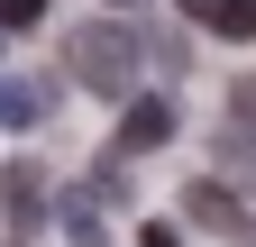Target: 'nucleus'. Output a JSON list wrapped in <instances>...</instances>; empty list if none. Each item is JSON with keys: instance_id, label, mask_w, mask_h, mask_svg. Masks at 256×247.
<instances>
[{"instance_id": "obj_1", "label": "nucleus", "mask_w": 256, "mask_h": 247, "mask_svg": "<svg viewBox=\"0 0 256 247\" xmlns=\"http://www.w3.org/2000/svg\"><path fill=\"white\" fill-rule=\"evenodd\" d=\"M74 74L101 92V101H119V92H138V37H128L119 18H92L74 37Z\"/></svg>"}, {"instance_id": "obj_2", "label": "nucleus", "mask_w": 256, "mask_h": 247, "mask_svg": "<svg viewBox=\"0 0 256 247\" xmlns=\"http://www.w3.org/2000/svg\"><path fill=\"white\" fill-rule=\"evenodd\" d=\"M165 138H174V101L165 92H138V101L119 110V156H156Z\"/></svg>"}, {"instance_id": "obj_3", "label": "nucleus", "mask_w": 256, "mask_h": 247, "mask_svg": "<svg viewBox=\"0 0 256 247\" xmlns=\"http://www.w3.org/2000/svg\"><path fill=\"white\" fill-rule=\"evenodd\" d=\"M174 10L210 37H256V0H174Z\"/></svg>"}, {"instance_id": "obj_4", "label": "nucleus", "mask_w": 256, "mask_h": 247, "mask_svg": "<svg viewBox=\"0 0 256 247\" xmlns=\"http://www.w3.org/2000/svg\"><path fill=\"white\" fill-rule=\"evenodd\" d=\"M220 156H229V165L247 156V165H256V82H238V92H229V119H220Z\"/></svg>"}, {"instance_id": "obj_5", "label": "nucleus", "mask_w": 256, "mask_h": 247, "mask_svg": "<svg viewBox=\"0 0 256 247\" xmlns=\"http://www.w3.org/2000/svg\"><path fill=\"white\" fill-rule=\"evenodd\" d=\"M183 210H192V220H210V229H229V238H247V210H238V192H220V183H192Z\"/></svg>"}, {"instance_id": "obj_6", "label": "nucleus", "mask_w": 256, "mask_h": 247, "mask_svg": "<svg viewBox=\"0 0 256 247\" xmlns=\"http://www.w3.org/2000/svg\"><path fill=\"white\" fill-rule=\"evenodd\" d=\"M37 202H46V183H37V165H10V174H0V210L18 220V238H28V220H37Z\"/></svg>"}, {"instance_id": "obj_7", "label": "nucleus", "mask_w": 256, "mask_h": 247, "mask_svg": "<svg viewBox=\"0 0 256 247\" xmlns=\"http://www.w3.org/2000/svg\"><path fill=\"white\" fill-rule=\"evenodd\" d=\"M37 119H46L37 92H28V82H0V128H37Z\"/></svg>"}, {"instance_id": "obj_8", "label": "nucleus", "mask_w": 256, "mask_h": 247, "mask_svg": "<svg viewBox=\"0 0 256 247\" xmlns=\"http://www.w3.org/2000/svg\"><path fill=\"white\" fill-rule=\"evenodd\" d=\"M64 229H74V247H101V220H92V202H82V192L64 202Z\"/></svg>"}, {"instance_id": "obj_9", "label": "nucleus", "mask_w": 256, "mask_h": 247, "mask_svg": "<svg viewBox=\"0 0 256 247\" xmlns=\"http://www.w3.org/2000/svg\"><path fill=\"white\" fill-rule=\"evenodd\" d=\"M46 18V0H0V28H37Z\"/></svg>"}, {"instance_id": "obj_10", "label": "nucleus", "mask_w": 256, "mask_h": 247, "mask_svg": "<svg viewBox=\"0 0 256 247\" xmlns=\"http://www.w3.org/2000/svg\"><path fill=\"white\" fill-rule=\"evenodd\" d=\"M146 247H183V238H174V229H165V220H156V229H146Z\"/></svg>"}, {"instance_id": "obj_11", "label": "nucleus", "mask_w": 256, "mask_h": 247, "mask_svg": "<svg viewBox=\"0 0 256 247\" xmlns=\"http://www.w3.org/2000/svg\"><path fill=\"white\" fill-rule=\"evenodd\" d=\"M119 10H138V0H119Z\"/></svg>"}, {"instance_id": "obj_12", "label": "nucleus", "mask_w": 256, "mask_h": 247, "mask_svg": "<svg viewBox=\"0 0 256 247\" xmlns=\"http://www.w3.org/2000/svg\"><path fill=\"white\" fill-rule=\"evenodd\" d=\"M10 247H18V238H10Z\"/></svg>"}]
</instances>
